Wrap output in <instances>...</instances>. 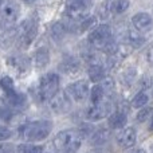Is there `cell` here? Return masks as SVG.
<instances>
[{
  "mask_svg": "<svg viewBox=\"0 0 153 153\" xmlns=\"http://www.w3.org/2000/svg\"><path fill=\"white\" fill-rule=\"evenodd\" d=\"M58 153H76L81 148L82 134L75 129H66L59 132L53 141Z\"/></svg>",
  "mask_w": 153,
  "mask_h": 153,
  "instance_id": "6da1fadb",
  "label": "cell"
},
{
  "mask_svg": "<svg viewBox=\"0 0 153 153\" xmlns=\"http://www.w3.org/2000/svg\"><path fill=\"white\" fill-rule=\"evenodd\" d=\"M51 130H53V124L50 121H46V120H40V121H34L27 124L23 128L22 134L27 141L35 143V141H42L47 138Z\"/></svg>",
  "mask_w": 153,
  "mask_h": 153,
  "instance_id": "7a4b0ae2",
  "label": "cell"
},
{
  "mask_svg": "<svg viewBox=\"0 0 153 153\" xmlns=\"http://www.w3.org/2000/svg\"><path fill=\"white\" fill-rule=\"evenodd\" d=\"M113 32L108 24H101L97 26L89 35V43L97 50L105 51L106 47L113 42Z\"/></svg>",
  "mask_w": 153,
  "mask_h": 153,
  "instance_id": "3957f363",
  "label": "cell"
},
{
  "mask_svg": "<svg viewBox=\"0 0 153 153\" xmlns=\"http://www.w3.org/2000/svg\"><path fill=\"white\" fill-rule=\"evenodd\" d=\"M59 75L55 73H47L40 78L39 95L42 101H50L59 91Z\"/></svg>",
  "mask_w": 153,
  "mask_h": 153,
  "instance_id": "277c9868",
  "label": "cell"
},
{
  "mask_svg": "<svg viewBox=\"0 0 153 153\" xmlns=\"http://www.w3.org/2000/svg\"><path fill=\"white\" fill-rule=\"evenodd\" d=\"M90 0H66V12L70 19L82 22L89 16Z\"/></svg>",
  "mask_w": 153,
  "mask_h": 153,
  "instance_id": "5b68a950",
  "label": "cell"
},
{
  "mask_svg": "<svg viewBox=\"0 0 153 153\" xmlns=\"http://www.w3.org/2000/svg\"><path fill=\"white\" fill-rule=\"evenodd\" d=\"M38 32V24L35 20L28 19V20H24L20 24V28H19V45L22 47H27V46L31 45V42L35 39Z\"/></svg>",
  "mask_w": 153,
  "mask_h": 153,
  "instance_id": "8992f818",
  "label": "cell"
},
{
  "mask_svg": "<svg viewBox=\"0 0 153 153\" xmlns=\"http://www.w3.org/2000/svg\"><path fill=\"white\" fill-rule=\"evenodd\" d=\"M20 15V8L15 3H8L0 11V26L12 27L18 22Z\"/></svg>",
  "mask_w": 153,
  "mask_h": 153,
  "instance_id": "52a82bcc",
  "label": "cell"
},
{
  "mask_svg": "<svg viewBox=\"0 0 153 153\" xmlns=\"http://www.w3.org/2000/svg\"><path fill=\"white\" fill-rule=\"evenodd\" d=\"M66 94L70 97L71 101H75V102H81L89 94V83L86 81H76L74 83H70L69 86L66 87Z\"/></svg>",
  "mask_w": 153,
  "mask_h": 153,
  "instance_id": "ba28073f",
  "label": "cell"
},
{
  "mask_svg": "<svg viewBox=\"0 0 153 153\" xmlns=\"http://www.w3.org/2000/svg\"><path fill=\"white\" fill-rule=\"evenodd\" d=\"M70 97L66 94V91H61V93H56L53 98L50 100V106L55 113L58 114H63V113H67L70 109Z\"/></svg>",
  "mask_w": 153,
  "mask_h": 153,
  "instance_id": "9c48e42d",
  "label": "cell"
},
{
  "mask_svg": "<svg viewBox=\"0 0 153 153\" xmlns=\"http://www.w3.org/2000/svg\"><path fill=\"white\" fill-rule=\"evenodd\" d=\"M134 30L138 32H149L153 28V18L146 12H138L132 18Z\"/></svg>",
  "mask_w": 153,
  "mask_h": 153,
  "instance_id": "30bf717a",
  "label": "cell"
},
{
  "mask_svg": "<svg viewBox=\"0 0 153 153\" xmlns=\"http://www.w3.org/2000/svg\"><path fill=\"white\" fill-rule=\"evenodd\" d=\"M110 113V103L109 102H100L93 105L91 108L87 110L86 118L89 121H100V120L105 118L108 114Z\"/></svg>",
  "mask_w": 153,
  "mask_h": 153,
  "instance_id": "8fae6325",
  "label": "cell"
},
{
  "mask_svg": "<svg viewBox=\"0 0 153 153\" xmlns=\"http://www.w3.org/2000/svg\"><path fill=\"white\" fill-rule=\"evenodd\" d=\"M136 138H137L136 137V130L133 129V128H125V129H122L121 132L116 136L117 144L124 149L132 148L136 144Z\"/></svg>",
  "mask_w": 153,
  "mask_h": 153,
  "instance_id": "7c38bea8",
  "label": "cell"
},
{
  "mask_svg": "<svg viewBox=\"0 0 153 153\" xmlns=\"http://www.w3.org/2000/svg\"><path fill=\"white\" fill-rule=\"evenodd\" d=\"M7 63H8V66L15 73H18V74H24V73H27L30 69V59L23 55L10 56Z\"/></svg>",
  "mask_w": 153,
  "mask_h": 153,
  "instance_id": "4fadbf2b",
  "label": "cell"
},
{
  "mask_svg": "<svg viewBox=\"0 0 153 153\" xmlns=\"http://www.w3.org/2000/svg\"><path fill=\"white\" fill-rule=\"evenodd\" d=\"M58 70L65 74H76L79 70V61L75 56H65L58 65Z\"/></svg>",
  "mask_w": 153,
  "mask_h": 153,
  "instance_id": "5bb4252c",
  "label": "cell"
},
{
  "mask_svg": "<svg viewBox=\"0 0 153 153\" xmlns=\"http://www.w3.org/2000/svg\"><path fill=\"white\" fill-rule=\"evenodd\" d=\"M34 62L38 69H45L50 63V51L46 47H40L35 51L34 54Z\"/></svg>",
  "mask_w": 153,
  "mask_h": 153,
  "instance_id": "9a60e30c",
  "label": "cell"
},
{
  "mask_svg": "<svg viewBox=\"0 0 153 153\" xmlns=\"http://www.w3.org/2000/svg\"><path fill=\"white\" fill-rule=\"evenodd\" d=\"M128 122V117L124 111H114L109 116L108 118V124L110 128L113 129H122Z\"/></svg>",
  "mask_w": 153,
  "mask_h": 153,
  "instance_id": "2e32d148",
  "label": "cell"
},
{
  "mask_svg": "<svg viewBox=\"0 0 153 153\" xmlns=\"http://www.w3.org/2000/svg\"><path fill=\"white\" fill-rule=\"evenodd\" d=\"M87 74H89V78L91 82H101L105 78V69L100 63H91L89 66Z\"/></svg>",
  "mask_w": 153,
  "mask_h": 153,
  "instance_id": "e0dca14e",
  "label": "cell"
},
{
  "mask_svg": "<svg viewBox=\"0 0 153 153\" xmlns=\"http://www.w3.org/2000/svg\"><path fill=\"white\" fill-rule=\"evenodd\" d=\"M126 43L132 48H138L145 43V38L141 35V32H138L137 30L134 31H128V40Z\"/></svg>",
  "mask_w": 153,
  "mask_h": 153,
  "instance_id": "ac0fdd59",
  "label": "cell"
},
{
  "mask_svg": "<svg viewBox=\"0 0 153 153\" xmlns=\"http://www.w3.org/2000/svg\"><path fill=\"white\" fill-rule=\"evenodd\" d=\"M51 36L55 42H61V40L65 39L67 34V28L63 23H54L53 27H51Z\"/></svg>",
  "mask_w": 153,
  "mask_h": 153,
  "instance_id": "d6986e66",
  "label": "cell"
},
{
  "mask_svg": "<svg viewBox=\"0 0 153 153\" xmlns=\"http://www.w3.org/2000/svg\"><path fill=\"white\" fill-rule=\"evenodd\" d=\"M129 5H130L129 0H113L111 4L109 5V8H110V12L120 15V13H124L125 11H128Z\"/></svg>",
  "mask_w": 153,
  "mask_h": 153,
  "instance_id": "ffe728a7",
  "label": "cell"
},
{
  "mask_svg": "<svg viewBox=\"0 0 153 153\" xmlns=\"http://www.w3.org/2000/svg\"><path fill=\"white\" fill-rule=\"evenodd\" d=\"M0 87H1V90L4 91L5 97H10V95H12L13 93L16 91L15 83H13L11 76H3V78L0 79Z\"/></svg>",
  "mask_w": 153,
  "mask_h": 153,
  "instance_id": "44dd1931",
  "label": "cell"
},
{
  "mask_svg": "<svg viewBox=\"0 0 153 153\" xmlns=\"http://www.w3.org/2000/svg\"><path fill=\"white\" fill-rule=\"evenodd\" d=\"M89 93H90V101H91L93 105L102 102L103 97H105V91H103L101 85H95L91 89V91H89Z\"/></svg>",
  "mask_w": 153,
  "mask_h": 153,
  "instance_id": "7402d4cb",
  "label": "cell"
},
{
  "mask_svg": "<svg viewBox=\"0 0 153 153\" xmlns=\"http://www.w3.org/2000/svg\"><path fill=\"white\" fill-rule=\"evenodd\" d=\"M7 101L13 108H22V106H24V103H26V97H24L23 94H20V93L15 91L12 95L7 97Z\"/></svg>",
  "mask_w": 153,
  "mask_h": 153,
  "instance_id": "603a6c76",
  "label": "cell"
},
{
  "mask_svg": "<svg viewBox=\"0 0 153 153\" xmlns=\"http://www.w3.org/2000/svg\"><path fill=\"white\" fill-rule=\"evenodd\" d=\"M43 146L31 145V144H20L16 148V153H42Z\"/></svg>",
  "mask_w": 153,
  "mask_h": 153,
  "instance_id": "cb8c5ba5",
  "label": "cell"
},
{
  "mask_svg": "<svg viewBox=\"0 0 153 153\" xmlns=\"http://www.w3.org/2000/svg\"><path fill=\"white\" fill-rule=\"evenodd\" d=\"M148 101H149V98H148V95H146V93L140 91L138 94H136L134 98L132 100V106L133 108H137V109L144 108V106L148 103Z\"/></svg>",
  "mask_w": 153,
  "mask_h": 153,
  "instance_id": "d4e9b609",
  "label": "cell"
},
{
  "mask_svg": "<svg viewBox=\"0 0 153 153\" xmlns=\"http://www.w3.org/2000/svg\"><path fill=\"white\" fill-rule=\"evenodd\" d=\"M95 24H97V18H95V16H87V18L83 19L82 23L79 24L78 31L83 32V31H87V30H91L93 27H95Z\"/></svg>",
  "mask_w": 153,
  "mask_h": 153,
  "instance_id": "484cf974",
  "label": "cell"
},
{
  "mask_svg": "<svg viewBox=\"0 0 153 153\" xmlns=\"http://www.w3.org/2000/svg\"><path fill=\"white\" fill-rule=\"evenodd\" d=\"M109 138V132L108 130H98L93 134V143L94 144H103Z\"/></svg>",
  "mask_w": 153,
  "mask_h": 153,
  "instance_id": "4316f807",
  "label": "cell"
},
{
  "mask_svg": "<svg viewBox=\"0 0 153 153\" xmlns=\"http://www.w3.org/2000/svg\"><path fill=\"white\" fill-rule=\"evenodd\" d=\"M101 82H102V83H101V86H102L103 91H105V95L106 94H110V93L114 90V81L111 78L105 76V78H103Z\"/></svg>",
  "mask_w": 153,
  "mask_h": 153,
  "instance_id": "83f0119b",
  "label": "cell"
},
{
  "mask_svg": "<svg viewBox=\"0 0 153 153\" xmlns=\"http://www.w3.org/2000/svg\"><path fill=\"white\" fill-rule=\"evenodd\" d=\"M151 113H152L151 108H144L137 113V117H136V118H137L138 122H145L146 120H148V117L151 116Z\"/></svg>",
  "mask_w": 153,
  "mask_h": 153,
  "instance_id": "f1b7e54d",
  "label": "cell"
},
{
  "mask_svg": "<svg viewBox=\"0 0 153 153\" xmlns=\"http://www.w3.org/2000/svg\"><path fill=\"white\" fill-rule=\"evenodd\" d=\"M11 137H12V130H11L8 126L0 125V141H5Z\"/></svg>",
  "mask_w": 153,
  "mask_h": 153,
  "instance_id": "f546056e",
  "label": "cell"
},
{
  "mask_svg": "<svg viewBox=\"0 0 153 153\" xmlns=\"http://www.w3.org/2000/svg\"><path fill=\"white\" fill-rule=\"evenodd\" d=\"M98 16L100 18H102V19H108L109 18V13H110V8H109V5L108 4H101L100 7H98Z\"/></svg>",
  "mask_w": 153,
  "mask_h": 153,
  "instance_id": "4dcf8cb0",
  "label": "cell"
},
{
  "mask_svg": "<svg viewBox=\"0 0 153 153\" xmlns=\"http://www.w3.org/2000/svg\"><path fill=\"white\" fill-rule=\"evenodd\" d=\"M12 116H13V113L8 108H5V106H1V108H0V118H3L4 121H10Z\"/></svg>",
  "mask_w": 153,
  "mask_h": 153,
  "instance_id": "1f68e13d",
  "label": "cell"
},
{
  "mask_svg": "<svg viewBox=\"0 0 153 153\" xmlns=\"http://www.w3.org/2000/svg\"><path fill=\"white\" fill-rule=\"evenodd\" d=\"M0 153H16V151L11 144H1L0 145Z\"/></svg>",
  "mask_w": 153,
  "mask_h": 153,
  "instance_id": "d6a6232c",
  "label": "cell"
},
{
  "mask_svg": "<svg viewBox=\"0 0 153 153\" xmlns=\"http://www.w3.org/2000/svg\"><path fill=\"white\" fill-rule=\"evenodd\" d=\"M146 59H148V62L153 66V47H151L148 50V54H146Z\"/></svg>",
  "mask_w": 153,
  "mask_h": 153,
  "instance_id": "836d02e7",
  "label": "cell"
},
{
  "mask_svg": "<svg viewBox=\"0 0 153 153\" xmlns=\"http://www.w3.org/2000/svg\"><path fill=\"white\" fill-rule=\"evenodd\" d=\"M36 1H39V0H23V3H26V4H35Z\"/></svg>",
  "mask_w": 153,
  "mask_h": 153,
  "instance_id": "e575fe53",
  "label": "cell"
},
{
  "mask_svg": "<svg viewBox=\"0 0 153 153\" xmlns=\"http://www.w3.org/2000/svg\"><path fill=\"white\" fill-rule=\"evenodd\" d=\"M132 153H145V151H144V149H136V151Z\"/></svg>",
  "mask_w": 153,
  "mask_h": 153,
  "instance_id": "d590c367",
  "label": "cell"
},
{
  "mask_svg": "<svg viewBox=\"0 0 153 153\" xmlns=\"http://www.w3.org/2000/svg\"><path fill=\"white\" fill-rule=\"evenodd\" d=\"M151 129H153V117H152V122H151Z\"/></svg>",
  "mask_w": 153,
  "mask_h": 153,
  "instance_id": "8d00e7d4",
  "label": "cell"
},
{
  "mask_svg": "<svg viewBox=\"0 0 153 153\" xmlns=\"http://www.w3.org/2000/svg\"><path fill=\"white\" fill-rule=\"evenodd\" d=\"M3 1H4V0H0V5H1V4H3Z\"/></svg>",
  "mask_w": 153,
  "mask_h": 153,
  "instance_id": "74e56055",
  "label": "cell"
}]
</instances>
